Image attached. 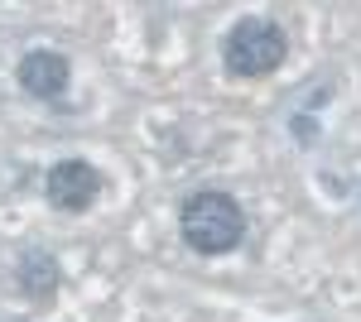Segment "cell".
Wrapping results in <instances>:
<instances>
[{
    "instance_id": "cell-3",
    "label": "cell",
    "mask_w": 361,
    "mask_h": 322,
    "mask_svg": "<svg viewBox=\"0 0 361 322\" xmlns=\"http://www.w3.org/2000/svg\"><path fill=\"white\" fill-rule=\"evenodd\" d=\"M15 82L34 101H63L68 87H73V63L58 49H29L20 58V68H15Z\"/></svg>"
},
{
    "instance_id": "cell-4",
    "label": "cell",
    "mask_w": 361,
    "mask_h": 322,
    "mask_svg": "<svg viewBox=\"0 0 361 322\" xmlns=\"http://www.w3.org/2000/svg\"><path fill=\"white\" fill-rule=\"evenodd\" d=\"M44 192H49V202H54L58 212L78 216L102 197V173L87 159H58L49 168V178H44Z\"/></svg>"
},
{
    "instance_id": "cell-5",
    "label": "cell",
    "mask_w": 361,
    "mask_h": 322,
    "mask_svg": "<svg viewBox=\"0 0 361 322\" xmlns=\"http://www.w3.org/2000/svg\"><path fill=\"white\" fill-rule=\"evenodd\" d=\"M15 274H20V284L29 289L34 303H49V298L58 294V284H63L58 260H54V255H44V250H25V255H20V265H15Z\"/></svg>"
},
{
    "instance_id": "cell-2",
    "label": "cell",
    "mask_w": 361,
    "mask_h": 322,
    "mask_svg": "<svg viewBox=\"0 0 361 322\" xmlns=\"http://www.w3.org/2000/svg\"><path fill=\"white\" fill-rule=\"evenodd\" d=\"M284 54H289V39L270 15H246V20H236L226 29V39H222V68H226V78H236V82L270 78L284 63Z\"/></svg>"
},
{
    "instance_id": "cell-1",
    "label": "cell",
    "mask_w": 361,
    "mask_h": 322,
    "mask_svg": "<svg viewBox=\"0 0 361 322\" xmlns=\"http://www.w3.org/2000/svg\"><path fill=\"white\" fill-rule=\"evenodd\" d=\"M178 236L197 255H231L246 241V207L222 188H202L178 212Z\"/></svg>"
}]
</instances>
